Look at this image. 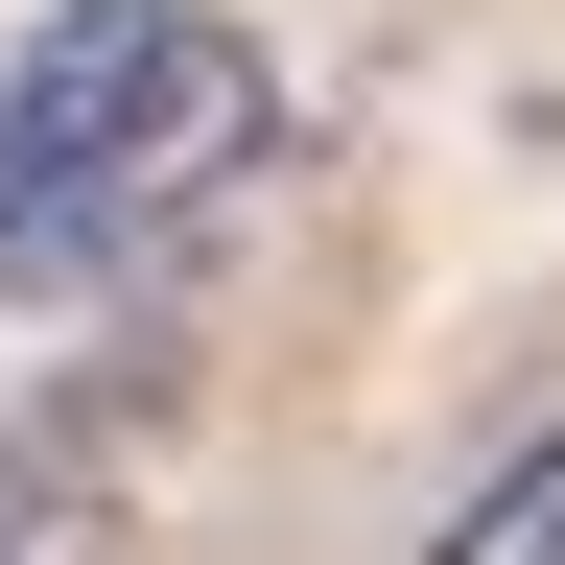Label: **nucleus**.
<instances>
[{
    "instance_id": "obj_1",
    "label": "nucleus",
    "mask_w": 565,
    "mask_h": 565,
    "mask_svg": "<svg viewBox=\"0 0 565 565\" xmlns=\"http://www.w3.org/2000/svg\"><path fill=\"white\" fill-rule=\"evenodd\" d=\"M236 166H282V47L236 0H47L0 71V307L166 259Z\"/></svg>"
},
{
    "instance_id": "obj_2",
    "label": "nucleus",
    "mask_w": 565,
    "mask_h": 565,
    "mask_svg": "<svg viewBox=\"0 0 565 565\" xmlns=\"http://www.w3.org/2000/svg\"><path fill=\"white\" fill-rule=\"evenodd\" d=\"M424 565H565V424H542L519 471H471V494H448V542H424Z\"/></svg>"
}]
</instances>
